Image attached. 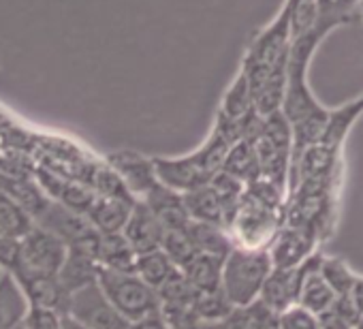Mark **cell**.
<instances>
[{"label":"cell","mask_w":363,"mask_h":329,"mask_svg":"<svg viewBox=\"0 0 363 329\" xmlns=\"http://www.w3.org/2000/svg\"><path fill=\"white\" fill-rule=\"evenodd\" d=\"M101 291L109 299V303L128 320H141L160 308L158 293L147 286L135 272H109V269H99L96 278Z\"/></svg>","instance_id":"cell-7"},{"label":"cell","mask_w":363,"mask_h":329,"mask_svg":"<svg viewBox=\"0 0 363 329\" xmlns=\"http://www.w3.org/2000/svg\"><path fill=\"white\" fill-rule=\"evenodd\" d=\"M122 233L128 240V244L133 246V250L137 255H143V252L160 248L164 229L160 227L156 216L150 212V208L143 201H137L126 225H124V229H122Z\"/></svg>","instance_id":"cell-15"},{"label":"cell","mask_w":363,"mask_h":329,"mask_svg":"<svg viewBox=\"0 0 363 329\" xmlns=\"http://www.w3.org/2000/svg\"><path fill=\"white\" fill-rule=\"evenodd\" d=\"M359 7V0H316V24L314 28L320 33H329L331 28L346 24L354 18V11Z\"/></svg>","instance_id":"cell-28"},{"label":"cell","mask_w":363,"mask_h":329,"mask_svg":"<svg viewBox=\"0 0 363 329\" xmlns=\"http://www.w3.org/2000/svg\"><path fill=\"white\" fill-rule=\"evenodd\" d=\"M320 276L335 291V295L352 293L354 286H357V278L350 274V269L340 259H325L323 257V261H320Z\"/></svg>","instance_id":"cell-32"},{"label":"cell","mask_w":363,"mask_h":329,"mask_svg":"<svg viewBox=\"0 0 363 329\" xmlns=\"http://www.w3.org/2000/svg\"><path fill=\"white\" fill-rule=\"evenodd\" d=\"M30 308H39V310H50V312H58L65 316L67 312V303H69V293L67 289L60 284L58 276H39V278H22L20 280Z\"/></svg>","instance_id":"cell-18"},{"label":"cell","mask_w":363,"mask_h":329,"mask_svg":"<svg viewBox=\"0 0 363 329\" xmlns=\"http://www.w3.org/2000/svg\"><path fill=\"white\" fill-rule=\"evenodd\" d=\"M223 172L233 176L242 184H250L261 178L257 152H255V145L250 139H240L238 143H233V147L229 150V154L225 158Z\"/></svg>","instance_id":"cell-23"},{"label":"cell","mask_w":363,"mask_h":329,"mask_svg":"<svg viewBox=\"0 0 363 329\" xmlns=\"http://www.w3.org/2000/svg\"><path fill=\"white\" fill-rule=\"evenodd\" d=\"M261 178L272 182L284 195L289 193V172H291V152H293V133L282 116V111L261 118V124L252 137Z\"/></svg>","instance_id":"cell-5"},{"label":"cell","mask_w":363,"mask_h":329,"mask_svg":"<svg viewBox=\"0 0 363 329\" xmlns=\"http://www.w3.org/2000/svg\"><path fill=\"white\" fill-rule=\"evenodd\" d=\"M71 320L84 329H128V320L109 303L99 282H92L69 295L67 312Z\"/></svg>","instance_id":"cell-9"},{"label":"cell","mask_w":363,"mask_h":329,"mask_svg":"<svg viewBox=\"0 0 363 329\" xmlns=\"http://www.w3.org/2000/svg\"><path fill=\"white\" fill-rule=\"evenodd\" d=\"M354 329H363V312H361V316H359V320H357Z\"/></svg>","instance_id":"cell-40"},{"label":"cell","mask_w":363,"mask_h":329,"mask_svg":"<svg viewBox=\"0 0 363 329\" xmlns=\"http://www.w3.org/2000/svg\"><path fill=\"white\" fill-rule=\"evenodd\" d=\"M137 201L116 199V197H94L86 221L96 233H122Z\"/></svg>","instance_id":"cell-17"},{"label":"cell","mask_w":363,"mask_h":329,"mask_svg":"<svg viewBox=\"0 0 363 329\" xmlns=\"http://www.w3.org/2000/svg\"><path fill=\"white\" fill-rule=\"evenodd\" d=\"M69 246L56 238L54 233L35 225V229L20 240L18 259L11 274L22 278H39V276H58Z\"/></svg>","instance_id":"cell-8"},{"label":"cell","mask_w":363,"mask_h":329,"mask_svg":"<svg viewBox=\"0 0 363 329\" xmlns=\"http://www.w3.org/2000/svg\"><path fill=\"white\" fill-rule=\"evenodd\" d=\"M291 11V39L310 33L316 24V0H286Z\"/></svg>","instance_id":"cell-33"},{"label":"cell","mask_w":363,"mask_h":329,"mask_svg":"<svg viewBox=\"0 0 363 329\" xmlns=\"http://www.w3.org/2000/svg\"><path fill=\"white\" fill-rule=\"evenodd\" d=\"M261 118L263 116L255 111L246 120H231L218 111L212 135L195 152L175 158H167V156L152 158L158 182L182 195L208 186L223 172L225 158L233 147V143L252 137L261 124Z\"/></svg>","instance_id":"cell-1"},{"label":"cell","mask_w":363,"mask_h":329,"mask_svg":"<svg viewBox=\"0 0 363 329\" xmlns=\"http://www.w3.org/2000/svg\"><path fill=\"white\" fill-rule=\"evenodd\" d=\"M107 164L120 176L124 186L137 201H141L158 184L152 158H147L139 152H133V150L113 152L107 156Z\"/></svg>","instance_id":"cell-11"},{"label":"cell","mask_w":363,"mask_h":329,"mask_svg":"<svg viewBox=\"0 0 363 329\" xmlns=\"http://www.w3.org/2000/svg\"><path fill=\"white\" fill-rule=\"evenodd\" d=\"M177 272V267L169 261V257L158 248V250H150L143 255H137V263H135V274L154 291H158L173 274Z\"/></svg>","instance_id":"cell-27"},{"label":"cell","mask_w":363,"mask_h":329,"mask_svg":"<svg viewBox=\"0 0 363 329\" xmlns=\"http://www.w3.org/2000/svg\"><path fill=\"white\" fill-rule=\"evenodd\" d=\"M99 265L109 272H135L137 252L124 233H99Z\"/></svg>","instance_id":"cell-20"},{"label":"cell","mask_w":363,"mask_h":329,"mask_svg":"<svg viewBox=\"0 0 363 329\" xmlns=\"http://www.w3.org/2000/svg\"><path fill=\"white\" fill-rule=\"evenodd\" d=\"M218 111L225 113L231 120H246L248 116H252L257 111L255 109V103H252V94H250L248 82H246V77L242 73L235 77V82L227 90V94H225L223 105H220Z\"/></svg>","instance_id":"cell-29"},{"label":"cell","mask_w":363,"mask_h":329,"mask_svg":"<svg viewBox=\"0 0 363 329\" xmlns=\"http://www.w3.org/2000/svg\"><path fill=\"white\" fill-rule=\"evenodd\" d=\"M62 318L65 316L58 312L30 308V312L24 320V329H62Z\"/></svg>","instance_id":"cell-35"},{"label":"cell","mask_w":363,"mask_h":329,"mask_svg":"<svg viewBox=\"0 0 363 329\" xmlns=\"http://www.w3.org/2000/svg\"><path fill=\"white\" fill-rule=\"evenodd\" d=\"M35 229L33 216L3 189H0V233H5L13 240H22Z\"/></svg>","instance_id":"cell-26"},{"label":"cell","mask_w":363,"mask_h":329,"mask_svg":"<svg viewBox=\"0 0 363 329\" xmlns=\"http://www.w3.org/2000/svg\"><path fill=\"white\" fill-rule=\"evenodd\" d=\"M316 244H318V235L312 229L284 225L267 248L272 267L289 269L301 265L306 259H310L316 252L314 250Z\"/></svg>","instance_id":"cell-10"},{"label":"cell","mask_w":363,"mask_h":329,"mask_svg":"<svg viewBox=\"0 0 363 329\" xmlns=\"http://www.w3.org/2000/svg\"><path fill=\"white\" fill-rule=\"evenodd\" d=\"M318 329H352L344 318H340L333 310L318 314Z\"/></svg>","instance_id":"cell-38"},{"label":"cell","mask_w":363,"mask_h":329,"mask_svg":"<svg viewBox=\"0 0 363 329\" xmlns=\"http://www.w3.org/2000/svg\"><path fill=\"white\" fill-rule=\"evenodd\" d=\"M141 201L150 208L164 231H186V227L191 225V216L186 212L182 193H175L160 182Z\"/></svg>","instance_id":"cell-13"},{"label":"cell","mask_w":363,"mask_h":329,"mask_svg":"<svg viewBox=\"0 0 363 329\" xmlns=\"http://www.w3.org/2000/svg\"><path fill=\"white\" fill-rule=\"evenodd\" d=\"M30 312V301L11 272L0 274V329H18Z\"/></svg>","instance_id":"cell-16"},{"label":"cell","mask_w":363,"mask_h":329,"mask_svg":"<svg viewBox=\"0 0 363 329\" xmlns=\"http://www.w3.org/2000/svg\"><path fill=\"white\" fill-rule=\"evenodd\" d=\"M62 329H84V327L77 325L75 320H71L69 316H65V318H62Z\"/></svg>","instance_id":"cell-39"},{"label":"cell","mask_w":363,"mask_h":329,"mask_svg":"<svg viewBox=\"0 0 363 329\" xmlns=\"http://www.w3.org/2000/svg\"><path fill=\"white\" fill-rule=\"evenodd\" d=\"M291 41V11L284 5L280 16L257 35L242 62L240 73L248 82L257 113L263 118L282 107Z\"/></svg>","instance_id":"cell-3"},{"label":"cell","mask_w":363,"mask_h":329,"mask_svg":"<svg viewBox=\"0 0 363 329\" xmlns=\"http://www.w3.org/2000/svg\"><path fill=\"white\" fill-rule=\"evenodd\" d=\"M193 310L201 323H223L233 308L225 299L223 291H210V293H197L193 301Z\"/></svg>","instance_id":"cell-31"},{"label":"cell","mask_w":363,"mask_h":329,"mask_svg":"<svg viewBox=\"0 0 363 329\" xmlns=\"http://www.w3.org/2000/svg\"><path fill=\"white\" fill-rule=\"evenodd\" d=\"M18 329H24V325H22V327H18Z\"/></svg>","instance_id":"cell-42"},{"label":"cell","mask_w":363,"mask_h":329,"mask_svg":"<svg viewBox=\"0 0 363 329\" xmlns=\"http://www.w3.org/2000/svg\"><path fill=\"white\" fill-rule=\"evenodd\" d=\"M320 255H312L308 259V267H306V276L301 280V289L297 295V306L310 310L312 314H325L333 308L337 295L335 291L327 284V280L320 276Z\"/></svg>","instance_id":"cell-14"},{"label":"cell","mask_w":363,"mask_h":329,"mask_svg":"<svg viewBox=\"0 0 363 329\" xmlns=\"http://www.w3.org/2000/svg\"><path fill=\"white\" fill-rule=\"evenodd\" d=\"M325 33L312 28L310 33L297 37L291 41L289 52V65H286V86H284V99H282V116L286 118L291 133H293V152H291V164L301 156V152L316 143L329 122L331 111L320 107L316 99L312 96L308 88V65L316 50V45L323 41Z\"/></svg>","instance_id":"cell-2"},{"label":"cell","mask_w":363,"mask_h":329,"mask_svg":"<svg viewBox=\"0 0 363 329\" xmlns=\"http://www.w3.org/2000/svg\"><path fill=\"white\" fill-rule=\"evenodd\" d=\"M286 195L272 182L259 178L246 191L227 225V233L238 248L267 250L284 227Z\"/></svg>","instance_id":"cell-4"},{"label":"cell","mask_w":363,"mask_h":329,"mask_svg":"<svg viewBox=\"0 0 363 329\" xmlns=\"http://www.w3.org/2000/svg\"><path fill=\"white\" fill-rule=\"evenodd\" d=\"M223 261L210 255H197L186 267L179 272L191 282V286L197 293H210V291H220V276H223Z\"/></svg>","instance_id":"cell-24"},{"label":"cell","mask_w":363,"mask_h":329,"mask_svg":"<svg viewBox=\"0 0 363 329\" xmlns=\"http://www.w3.org/2000/svg\"><path fill=\"white\" fill-rule=\"evenodd\" d=\"M186 233L197 250V255H210L216 259H225L233 250V242L227 233V229L206 223H191L186 227Z\"/></svg>","instance_id":"cell-22"},{"label":"cell","mask_w":363,"mask_h":329,"mask_svg":"<svg viewBox=\"0 0 363 329\" xmlns=\"http://www.w3.org/2000/svg\"><path fill=\"white\" fill-rule=\"evenodd\" d=\"M99 269H101V265H99L94 255L69 246L65 263H62V267L58 272V280L67 289V293L71 295V293L96 282Z\"/></svg>","instance_id":"cell-19"},{"label":"cell","mask_w":363,"mask_h":329,"mask_svg":"<svg viewBox=\"0 0 363 329\" xmlns=\"http://www.w3.org/2000/svg\"><path fill=\"white\" fill-rule=\"evenodd\" d=\"M0 274H3V269H0Z\"/></svg>","instance_id":"cell-43"},{"label":"cell","mask_w":363,"mask_h":329,"mask_svg":"<svg viewBox=\"0 0 363 329\" xmlns=\"http://www.w3.org/2000/svg\"><path fill=\"white\" fill-rule=\"evenodd\" d=\"M276 329H318V316L295 303L276 314Z\"/></svg>","instance_id":"cell-34"},{"label":"cell","mask_w":363,"mask_h":329,"mask_svg":"<svg viewBox=\"0 0 363 329\" xmlns=\"http://www.w3.org/2000/svg\"><path fill=\"white\" fill-rule=\"evenodd\" d=\"M128 329H171V327L167 325V320L162 318L160 312H154V314H150V316H145L141 320L130 323Z\"/></svg>","instance_id":"cell-37"},{"label":"cell","mask_w":363,"mask_h":329,"mask_svg":"<svg viewBox=\"0 0 363 329\" xmlns=\"http://www.w3.org/2000/svg\"><path fill=\"white\" fill-rule=\"evenodd\" d=\"M272 269L274 267L267 250H248L233 246V250L223 261L220 276V291L231 308L257 301Z\"/></svg>","instance_id":"cell-6"},{"label":"cell","mask_w":363,"mask_h":329,"mask_svg":"<svg viewBox=\"0 0 363 329\" xmlns=\"http://www.w3.org/2000/svg\"><path fill=\"white\" fill-rule=\"evenodd\" d=\"M182 197H184V206H186V212L191 216V223H206V225H216V227L227 229L225 208H223L220 199L216 197V193L212 191L210 184L195 189V191H189Z\"/></svg>","instance_id":"cell-21"},{"label":"cell","mask_w":363,"mask_h":329,"mask_svg":"<svg viewBox=\"0 0 363 329\" xmlns=\"http://www.w3.org/2000/svg\"><path fill=\"white\" fill-rule=\"evenodd\" d=\"M160 250L169 257V261L177 269L186 267L197 257V250H195L186 231H164L162 242H160Z\"/></svg>","instance_id":"cell-30"},{"label":"cell","mask_w":363,"mask_h":329,"mask_svg":"<svg viewBox=\"0 0 363 329\" xmlns=\"http://www.w3.org/2000/svg\"><path fill=\"white\" fill-rule=\"evenodd\" d=\"M223 329H276V314L261 301L233 308L220 323Z\"/></svg>","instance_id":"cell-25"},{"label":"cell","mask_w":363,"mask_h":329,"mask_svg":"<svg viewBox=\"0 0 363 329\" xmlns=\"http://www.w3.org/2000/svg\"><path fill=\"white\" fill-rule=\"evenodd\" d=\"M18 246H20L18 240L0 233V269H3V272L13 269L16 259H18Z\"/></svg>","instance_id":"cell-36"},{"label":"cell","mask_w":363,"mask_h":329,"mask_svg":"<svg viewBox=\"0 0 363 329\" xmlns=\"http://www.w3.org/2000/svg\"><path fill=\"white\" fill-rule=\"evenodd\" d=\"M306 267H308V259L297 265V267H289V269H272L259 299L274 312L280 314L282 310L291 308L297 303V295L301 289V280L306 276Z\"/></svg>","instance_id":"cell-12"},{"label":"cell","mask_w":363,"mask_h":329,"mask_svg":"<svg viewBox=\"0 0 363 329\" xmlns=\"http://www.w3.org/2000/svg\"><path fill=\"white\" fill-rule=\"evenodd\" d=\"M359 11H361V18H363V0H359Z\"/></svg>","instance_id":"cell-41"}]
</instances>
